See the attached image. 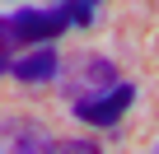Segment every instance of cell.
Masks as SVG:
<instances>
[{
  "instance_id": "cell-6",
  "label": "cell",
  "mask_w": 159,
  "mask_h": 154,
  "mask_svg": "<svg viewBox=\"0 0 159 154\" xmlns=\"http://www.w3.org/2000/svg\"><path fill=\"white\" fill-rule=\"evenodd\" d=\"M19 47H24V37H19L14 19H0V56H14Z\"/></svg>"
},
{
  "instance_id": "cell-5",
  "label": "cell",
  "mask_w": 159,
  "mask_h": 154,
  "mask_svg": "<svg viewBox=\"0 0 159 154\" xmlns=\"http://www.w3.org/2000/svg\"><path fill=\"white\" fill-rule=\"evenodd\" d=\"M5 135H10V149H19V154H52V145H56V135L28 117H5Z\"/></svg>"
},
{
  "instance_id": "cell-7",
  "label": "cell",
  "mask_w": 159,
  "mask_h": 154,
  "mask_svg": "<svg viewBox=\"0 0 159 154\" xmlns=\"http://www.w3.org/2000/svg\"><path fill=\"white\" fill-rule=\"evenodd\" d=\"M66 10H70V24L75 28H89L94 24V0H66Z\"/></svg>"
},
{
  "instance_id": "cell-4",
  "label": "cell",
  "mask_w": 159,
  "mask_h": 154,
  "mask_svg": "<svg viewBox=\"0 0 159 154\" xmlns=\"http://www.w3.org/2000/svg\"><path fill=\"white\" fill-rule=\"evenodd\" d=\"M10 75L24 80V84H47V80L61 75V56H56L52 42H33V51H24V56L10 61Z\"/></svg>"
},
{
  "instance_id": "cell-2",
  "label": "cell",
  "mask_w": 159,
  "mask_h": 154,
  "mask_svg": "<svg viewBox=\"0 0 159 154\" xmlns=\"http://www.w3.org/2000/svg\"><path fill=\"white\" fill-rule=\"evenodd\" d=\"M136 103V84H112V89H103V94H94V98H75L70 103V112L80 117V121H89V126H117L122 117H126V108Z\"/></svg>"
},
{
  "instance_id": "cell-3",
  "label": "cell",
  "mask_w": 159,
  "mask_h": 154,
  "mask_svg": "<svg viewBox=\"0 0 159 154\" xmlns=\"http://www.w3.org/2000/svg\"><path fill=\"white\" fill-rule=\"evenodd\" d=\"M14 28H19V37H24V47L28 42H56L66 28H75L70 24V10H66V0L56 10H19L14 14Z\"/></svg>"
},
{
  "instance_id": "cell-8",
  "label": "cell",
  "mask_w": 159,
  "mask_h": 154,
  "mask_svg": "<svg viewBox=\"0 0 159 154\" xmlns=\"http://www.w3.org/2000/svg\"><path fill=\"white\" fill-rule=\"evenodd\" d=\"M0 75H10V56H0Z\"/></svg>"
},
{
  "instance_id": "cell-1",
  "label": "cell",
  "mask_w": 159,
  "mask_h": 154,
  "mask_svg": "<svg viewBox=\"0 0 159 154\" xmlns=\"http://www.w3.org/2000/svg\"><path fill=\"white\" fill-rule=\"evenodd\" d=\"M117 84V61H108V56H98V51H80V56H70L66 61V70H61V94L75 103V98H94V94H103V89H112Z\"/></svg>"
}]
</instances>
